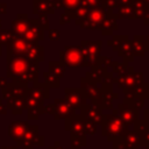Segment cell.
I'll list each match as a JSON object with an SVG mask.
<instances>
[{
	"mask_svg": "<svg viewBox=\"0 0 149 149\" xmlns=\"http://www.w3.org/2000/svg\"><path fill=\"white\" fill-rule=\"evenodd\" d=\"M102 8L105 10H113V9L118 8V0H105Z\"/></svg>",
	"mask_w": 149,
	"mask_h": 149,
	"instance_id": "7c38bea8",
	"label": "cell"
},
{
	"mask_svg": "<svg viewBox=\"0 0 149 149\" xmlns=\"http://www.w3.org/2000/svg\"><path fill=\"white\" fill-rule=\"evenodd\" d=\"M30 62L24 56H16V55H8V73L15 77H23L26 76L27 71L30 68Z\"/></svg>",
	"mask_w": 149,
	"mask_h": 149,
	"instance_id": "6da1fadb",
	"label": "cell"
},
{
	"mask_svg": "<svg viewBox=\"0 0 149 149\" xmlns=\"http://www.w3.org/2000/svg\"><path fill=\"white\" fill-rule=\"evenodd\" d=\"M7 10V6L6 3H0V14H5Z\"/></svg>",
	"mask_w": 149,
	"mask_h": 149,
	"instance_id": "e0dca14e",
	"label": "cell"
},
{
	"mask_svg": "<svg viewBox=\"0 0 149 149\" xmlns=\"http://www.w3.org/2000/svg\"><path fill=\"white\" fill-rule=\"evenodd\" d=\"M33 9L34 13L38 15L52 14L55 12V9L50 6V3L47 0H33Z\"/></svg>",
	"mask_w": 149,
	"mask_h": 149,
	"instance_id": "8992f818",
	"label": "cell"
},
{
	"mask_svg": "<svg viewBox=\"0 0 149 149\" xmlns=\"http://www.w3.org/2000/svg\"><path fill=\"white\" fill-rule=\"evenodd\" d=\"M143 2H144V5H146V7L147 8H149V0H142Z\"/></svg>",
	"mask_w": 149,
	"mask_h": 149,
	"instance_id": "ac0fdd59",
	"label": "cell"
},
{
	"mask_svg": "<svg viewBox=\"0 0 149 149\" xmlns=\"http://www.w3.org/2000/svg\"><path fill=\"white\" fill-rule=\"evenodd\" d=\"M37 22H38V24L42 29H48L49 28V20L47 17V15H38Z\"/></svg>",
	"mask_w": 149,
	"mask_h": 149,
	"instance_id": "4fadbf2b",
	"label": "cell"
},
{
	"mask_svg": "<svg viewBox=\"0 0 149 149\" xmlns=\"http://www.w3.org/2000/svg\"><path fill=\"white\" fill-rule=\"evenodd\" d=\"M0 27H1V20H0Z\"/></svg>",
	"mask_w": 149,
	"mask_h": 149,
	"instance_id": "d6986e66",
	"label": "cell"
},
{
	"mask_svg": "<svg viewBox=\"0 0 149 149\" xmlns=\"http://www.w3.org/2000/svg\"><path fill=\"white\" fill-rule=\"evenodd\" d=\"M29 28V19L26 14H19L17 17L12 22V31L15 36H22Z\"/></svg>",
	"mask_w": 149,
	"mask_h": 149,
	"instance_id": "5b68a950",
	"label": "cell"
},
{
	"mask_svg": "<svg viewBox=\"0 0 149 149\" xmlns=\"http://www.w3.org/2000/svg\"><path fill=\"white\" fill-rule=\"evenodd\" d=\"M13 37H14V33L12 30L0 29V45L1 44H8Z\"/></svg>",
	"mask_w": 149,
	"mask_h": 149,
	"instance_id": "9c48e42d",
	"label": "cell"
},
{
	"mask_svg": "<svg viewBox=\"0 0 149 149\" xmlns=\"http://www.w3.org/2000/svg\"><path fill=\"white\" fill-rule=\"evenodd\" d=\"M80 0H61V8L65 10H74L79 6Z\"/></svg>",
	"mask_w": 149,
	"mask_h": 149,
	"instance_id": "30bf717a",
	"label": "cell"
},
{
	"mask_svg": "<svg viewBox=\"0 0 149 149\" xmlns=\"http://www.w3.org/2000/svg\"><path fill=\"white\" fill-rule=\"evenodd\" d=\"M30 43L24 41L20 36H15L12 38V41L7 44V51L8 55H16V56H24Z\"/></svg>",
	"mask_w": 149,
	"mask_h": 149,
	"instance_id": "3957f363",
	"label": "cell"
},
{
	"mask_svg": "<svg viewBox=\"0 0 149 149\" xmlns=\"http://www.w3.org/2000/svg\"><path fill=\"white\" fill-rule=\"evenodd\" d=\"M115 15L119 19H134V8L133 6H118V13Z\"/></svg>",
	"mask_w": 149,
	"mask_h": 149,
	"instance_id": "52a82bcc",
	"label": "cell"
},
{
	"mask_svg": "<svg viewBox=\"0 0 149 149\" xmlns=\"http://www.w3.org/2000/svg\"><path fill=\"white\" fill-rule=\"evenodd\" d=\"M49 37L50 40H58L59 38V31L58 30H49Z\"/></svg>",
	"mask_w": 149,
	"mask_h": 149,
	"instance_id": "5bb4252c",
	"label": "cell"
},
{
	"mask_svg": "<svg viewBox=\"0 0 149 149\" xmlns=\"http://www.w3.org/2000/svg\"><path fill=\"white\" fill-rule=\"evenodd\" d=\"M134 0H118V6H132Z\"/></svg>",
	"mask_w": 149,
	"mask_h": 149,
	"instance_id": "9a60e30c",
	"label": "cell"
},
{
	"mask_svg": "<svg viewBox=\"0 0 149 149\" xmlns=\"http://www.w3.org/2000/svg\"><path fill=\"white\" fill-rule=\"evenodd\" d=\"M106 16V10L102 7H94L91 8L87 14V20L90 22L91 29H101Z\"/></svg>",
	"mask_w": 149,
	"mask_h": 149,
	"instance_id": "277c9868",
	"label": "cell"
},
{
	"mask_svg": "<svg viewBox=\"0 0 149 149\" xmlns=\"http://www.w3.org/2000/svg\"><path fill=\"white\" fill-rule=\"evenodd\" d=\"M47 1H48V2H49V1H50V0H47Z\"/></svg>",
	"mask_w": 149,
	"mask_h": 149,
	"instance_id": "ffe728a7",
	"label": "cell"
},
{
	"mask_svg": "<svg viewBox=\"0 0 149 149\" xmlns=\"http://www.w3.org/2000/svg\"><path fill=\"white\" fill-rule=\"evenodd\" d=\"M143 20H144V23L146 24H149V9L148 8H146V10H144V14H143Z\"/></svg>",
	"mask_w": 149,
	"mask_h": 149,
	"instance_id": "2e32d148",
	"label": "cell"
},
{
	"mask_svg": "<svg viewBox=\"0 0 149 149\" xmlns=\"http://www.w3.org/2000/svg\"><path fill=\"white\" fill-rule=\"evenodd\" d=\"M72 19H74L73 10H65L64 14H62V17H61V24H64V23L71 21Z\"/></svg>",
	"mask_w": 149,
	"mask_h": 149,
	"instance_id": "8fae6325",
	"label": "cell"
},
{
	"mask_svg": "<svg viewBox=\"0 0 149 149\" xmlns=\"http://www.w3.org/2000/svg\"><path fill=\"white\" fill-rule=\"evenodd\" d=\"M21 37L30 44H36L37 41L43 40V29L40 27L37 20H29V28Z\"/></svg>",
	"mask_w": 149,
	"mask_h": 149,
	"instance_id": "7a4b0ae2",
	"label": "cell"
},
{
	"mask_svg": "<svg viewBox=\"0 0 149 149\" xmlns=\"http://www.w3.org/2000/svg\"><path fill=\"white\" fill-rule=\"evenodd\" d=\"M148 9H149V8H148Z\"/></svg>",
	"mask_w": 149,
	"mask_h": 149,
	"instance_id": "44dd1931",
	"label": "cell"
},
{
	"mask_svg": "<svg viewBox=\"0 0 149 149\" xmlns=\"http://www.w3.org/2000/svg\"><path fill=\"white\" fill-rule=\"evenodd\" d=\"M9 134L15 139H21L24 134V125L21 122L13 123L9 128Z\"/></svg>",
	"mask_w": 149,
	"mask_h": 149,
	"instance_id": "ba28073f",
	"label": "cell"
}]
</instances>
